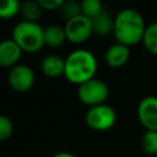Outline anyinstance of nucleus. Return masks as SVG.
<instances>
[{"mask_svg":"<svg viewBox=\"0 0 157 157\" xmlns=\"http://www.w3.org/2000/svg\"><path fill=\"white\" fill-rule=\"evenodd\" d=\"M22 50L11 39H4L0 42V66L1 67H13L17 65L21 58Z\"/></svg>","mask_w":157,"mask_h":157,"instance_id":"9d476101","label":"nucleus"},{"mask_svg":"<svg viewBox=\"0 0 157 157\" xmlns=\"http://www.w3.org/2000/svg\"><path fill=\"white\" fill-rule=\"evenodd\" d=\"M141 43L147 53L157 56V21L147 25Z\"/></svg>","mask_w":157,"mask_h":157,"instance_id":"2eb2a0df","label":"nucleus"},{"mask_svg":"<svg viewBox=\"0 0 157 157\" xmlns=\"http://www.w3.org/2000/svg\"><path fill=\"white\" fill-rule=\"evenodd\" d=\"M66 40L74 44H81L86 42L93 33L92 22L88 17L78 15L71 20H67L64 26Z\"/></svg>","mask_w":157,"mask_h":157,"instance_id":"423d86ee","label":"nucleus"},{"mask_svg":"<svg viewBox=\"0 0 157 157\" xmlns=\"http://www.w3.org/2000/svg\"><path fill=\"white\" fill-rule=\"evenodd\" d=\"M66 40L64 27L59 25H49L44 28V43L49 47H60Z\"/></svg>","mask_w":157,"mask_h":157,"instance_id":"ddd939ff","label":"nucleus"},{"mask_svg":"<svg viewBox=\"0 0 157 157\" xmlns=\"http://www.w3.org/2000/svg\"><path fill=\"white\" fill-rule=\"evenodd\" d=\"M93 33L98 36H107L113 33L114 28V18L105 11H102L99 15L91 20Z\"/></svg>","mask_w":157,"mask_h":157,"instance_id":"f8f14e48","label":"nucleus"},{"mask_svg":"<svg viewBox=\"0 0 157 157\" xmlns=\"http://www.w3.org/2000/svg\"><path fill=\"white\" fill-rule=\"evenodd\" d=\"M42 7L39 6L38 1L33 0H26L21 2L20 6V13L23 17V21L28 22H37L42 15Z\"/></svg>","mask_w":157,"mask_h":157,"instance_id":"4468645a","label":"nucleus"},{"mask_svg":"<svg viewBox=\"0 0 157 157\" xmlns=\"http://www.w3.org/2000/svg\"><path fill=\"white\" fill-rule=\"evenodd\" d=\"M39 6L42 7V10H58L63 5V0H37Z\"/></svg>","mask_w":157,"mask_h":157,"instance_id":"412c9836","label":"nucleus"},{"mask_svg":"<svg viewBox=\"0 0 157 157\" xmlns=\"http://www.w3.org/2000/svg\"><path fill=\"white\" fill-rule=\"evenodd\" d=\"M103 10V5L99 0H83L81 1V13L90 20L99 15Z\"/></svg>","mask_w":157,"mask_h":157,"instance_id":"f3484780","label":"nucleus"},{"mask_svg":"<svg viewBox=\"0 0 157 157\" xmlns=\"http://www.w3.org/2000/svg\"><path fill=\"white\" fill-rule=\"evenodd\" d=\"M12 39L21 48L22 52L37 53L44 43V28L38 22L20 21L12 29Z\"/></svg>","mask_w":157,"mask_h":157,"instance_id":"7ed1b4c3","label":"nucleus"},{"mask_svg":"<svg viewBox=\"0 0 157 157\" xmlns=\"http://www.w3.org/2000/svg\"><path fill=\"white\" fill-rule=\"evenodd\" d=\"M34 78L36 76L33 70L25 64H17L16 66L11 67L7 76L10 87L20 93L29 91L34 83Z\"/></svg>","mask_w":157,"mask_h":157,"instance_id":"0eeeda50","label":"nucleus"},{"mask_svg":"<svg viewBox=\"0 0 157 157\" xmlns=\"http://www.w3.org/2000/svg\"><path fill=\"white\" fill-rule=\"evenodd\" d=\"M21 4L17 0H0V18H11L20 12Z\"/></svg>","mask_w":157,"mask_h":157,"instance_id":"a211bd4d","label":"nucleus"},{"mask_svg":"<svg viewBox=\"0 0 157 157\" xmlns=\"http://www.w3.org/2000/svg\"><path fill=\"white\" fill-rule=\"evenodd\" d=\"M109 96V87L108 85L99 80V78H92L87 82H83L77 88V97L78 99L91 107H96L99 104H104Z\"/></svg>","mask_w":157,"mask_h":157,"instance_id":"20e7f679","label":"nucleus"},{"mask_svg":"<svg viewBox=\"0 0 157 157\" xmlns=\"http://www.w3.org/2000/svg\"><path fill=\"white\" fill-rule=\"evenodd\" d=\"M53 157H76V156L72 155V153H70V152H65V151H63V152H58V153H55Z\"/></svg>","mask_w":157,"mask_h":157,"instance_id":"4be33fe9","label":"nucleus"},{"mask_svg":"<svg viewBox=\"0 0 157 157\" xmlns=\"http://www.w3.org/2000/svg\"><path fill=\"white\" fill-rule=\"evenodd\" d=\"M141 148L145 153L155 156L157 155V131L145 130L140 141Z\"/></svg>","mask_w":157,"mask_h":157,"instance_id":"dca6fc26","label":"nucleus"},{"mask_svg":"<svg viewBox=\"0 0 157 157\" xmlns=\"http://www.w3.org/2000/svg\"><path fill=\"white\" fill-rule=\"evenodd\" d=\"M146 23L142 15L135 9H123L114 17L113 36L117 43L132 47L142 42L146 31Z\"/></svg>","mask_w":157,"mask_h":157,"instance_id":"f257e3e1","label":"nucleus"},{"mask_svg":"<svg viewBox=\"0 0 157 157\" xmlns=\"http://www.w3.org/2000/svg\"><path fill=\"white\" fill-rule=\"evenodd\" d=\"M97 67V59L90 50L76 49L65 59L64 76L71 83L80 86L83 82L94 78Z\"/></svg>","mask_w":157,"mask_h":157,"instance_id":"f03ea898","label":"nucleus"},{"mask_svg":"<svg viewBox=\"0 0 157 157\" xmlns=\"http://www.w3.org/2000/svg\"><path fill=\"white\" fill-rule=\"evenodd\" d=\"M12 130L13 125L11 119L6 115H0V141L7 140L12 135Z\"/></svg>","mask_w":157,"mask_h":157,"instance_id":"aec40b11","label":"nucleus"},{"mask_svg":"<svg viewBox=\"0 0 157 157\" xmlns=\"http://www.w3.org/2000/svg\"><path fill=\"white\" fill-rule=\"evenodd\" d=\"M61 15L67 20H71L78 15H82L81 13V2H77V1H64L61 7L59 9Z\"/></svg>","mask_w":157,"mask_h":157,"instance_id":"6ab92c4d","label":"nucleus"},{"mask_svg":"<svg viewBox=\"0 0 157 157\" xmlns=\"http://www.w3.org/2000/svg\"><path fill=\"white\" fill-rule=\"evenodd\" d=\"M85 121L92 130L96 131H107L112 129L117 121L115 110L108 104H99L96 107H91L86 115Z\"/></svg>","mask_w":157,"mask_h":157,"instance_id":"39448f33","label":"nucleus"},{"mask_svg":"<svg viewBox=\"0 0 157 157\" xmlns=\"http://www.w3.org/2000/svg\"><path fill=\"white\" fill-rule=\"evenodd\" d=\"M131 55V50L129 47L120 44V43H114L112 45L108 47V49L104 53V60L107 63V65H109L110 67H121L124 66Z\"/></svg>","mask_w":157,"mask_h":157,"instance_id":"1a4fd4ad","label":"nucleus"},{"mask_svg":"<svg viewBox=\"0 0 157 157\" xmlns=\"http://www.w3.org/2000/svg\"><path fill=\"white\" fill-rule=\"evenodd\" d=\"M137 119L145 130L157 131V97L146 96L141 98L136 109Z\"/></svg>","mask_w":157,"mask_h":157,"instance_id":"6e6552de","label":"nucleus"},{"mask_svg":"<svg viewBox=\"0 0 157 157\" xmlns=\"http://www.w3.org/2000/svg\"><path fill=\"white\" fill-rule=\"evenodd\" d=\"M42 72L48 77H59L65 71V59L56 54L47 55L40 63Z\"/></svg>","mask_w":157,"mask_h":157,"instance_id":"9b49d317","label":"nucleus"}]
</instances>
